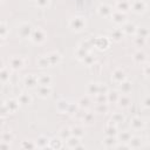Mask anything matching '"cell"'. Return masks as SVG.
<instances>
[{
    "instance_id": "cell-42",
    "label": "cell",
    "mask_w": 150,
    "mask_h": 150,
    "mask_svg": "<svg viewBox=\"0 0 150 150\" xmlns=\"http://www.w3.org/2000/svg\"><path fill=\"white\" fill-rule=\"evenodd\" d=\"M123 120H124V117H123V115H122V114H118V112H115V114H112V117H111V122H112L114 124H117V123L122 122Z\"/></svg>"
},
{
    "instance_id": "cell-30",
    "label": "cell",
    "mask_w": 150,
    "mask_h": 150,
    "mask_svg": "<svg viewBox=\"0 0 150 150\" xmlns=\"http://www.w3.org/2000/svg\"><path fill=\"white\" fill-rule=\"evenodd\" d=\"M136 30H137V29H136V27H135L132 23H125V22H124V26H123V28H122V32H123V33L130 35V34H134Z\"/></svg>"
},
{
    "instance_id": "cell-4",
    "label": "cell",
    "mask_w": 150,
    "mask_h": 150,
    "mask_svg": "<svg viewBox=\"0 0 150 150\" xmlns=\"http://www.w3.org/2000/svg\"><path fill=\"white\" fill-rule=\"evenodd\" d=\"M110 18H111V20H112L115 23H117V25H122V23L125 22L127 15H125V13H123V12H120V11H112V13L110 14Z\"/></svg>"
},
{
    "instance_id": "cell-20",
    "label": "cell",
    "mask_w": 150,
    "mask_h": 150,
    "mask_svg": "<svg viewBox=\"0 0 150 150\" xmlns=\"http://www.w3.org/2000/svg\"><path fill=\"white\" fill-rule=\"evenodd\" d=\"M18 101L21 104H29L32 102V96L29 94H27V93H21L19 95V97H18Z\"/></svg>"
},
{
    "instance_id": "cell-13",
    "label": "cell",
    "mask_w": 150,
    "mask_h": 150,
    "mask_svg": "<svg viewBox=\"0 0 150 150\" xmlns=\"http://www.w3.org/2000/svg\"><path fill=\"white\" fill-rule=\"evenodd\" d=\"M91 102H93L91 97L87 95V96H82V97L79 100L77 105H79L80 108H82V109H87V108H89V107L91 105Z\"/></svg>"
},
{
    "instance_id": "cell-22",
    "label": "cell",
    "mask_w": 150,
    "mask_h": 150,
    "mask_svg": "<svg viewBox=\"0 0 150 150\" xmlns=\"http://www.w3.org/2000/svg\"><path fill=\"white\" fill-rule=\"evenodd\" d=\"M117 103H118L121 107L125 108V107H128V105L131 103V101H130V98H129L128 95L123 94V95H120V97H118V100H117Z\"/></svg>"
},
{
    "instance_id": "cell-37",
    "label": "cell",
    "mask_w": 150,
    "mask_h": 150,
    "mask_svg": "<svg viewBox=\"0 0 150 150\" xmlns=\"http://www.w3.org/2000/svg\"><path fill=\"white\" fill-rule=\"evenodd\" d=\"M94 96H95L96 103H105V102H108L107 101V94H104V93H97Z\"/></svg>"
},
{
    "instance_id": "cell-10",
    "label": "cell",
    "mask_w": 150,
    "mask_h": 150,
    "mask_svg": "<svg viewBox=\"0 0 150 150\" xmlns=\"http://www.w3.org/2000/svg\"><path fill=\"white\" fill-rule=\"evenodd\" d=\"M36 93H38V95L40 97L46 98V97H48L50 95L52 88H50V86H39L38 89H36Z\"/></svg>"
},
{
    "instance_id": "cell-16",
    "label": "cell",
    "mask_w": 150,
    "mask_h": 150,
    "mask_svg": "<svg viewBox=\"0 0 150 150\" xmlns=\"http://www.w3.org/2000/svg\"><path fill=\"white\" fill-rule=\"evenodd\" d=\"M5 104H6V107H7V109H8V111L9 112H15L18 109H19V101L18 100H8V101H6L5 102Z\"/></svg>"
},
{
    "instance_id": "cell-11",
    "label": "cell",
    "mask_w": 150,
    "mask_h": 150,
    "mask_svg": "<svg viewBox=\"0 0 150 150\" xmlns=\"http://www.w3.org/2000/svg\"><path fill=\"white\" fill-rule=\"evenodd\" d=\"M111 79L117 82V83H121L122 81L125 80V73L122 70V69H115L114 73L111 74Z\"/></svg>"
},
{
    "instance_id": "cell-19",
    "label": "cell",
    "mask_w": 150,
    "mask_h": 150,
    "mask_svg": "<svg viewBox=\"0 0 150 150\" xmlns=\"http://www.w3.org/2000/svg\"><path fill=\"white\" fill-rule=\"evenodd\" d=\"M70 132H71L73 136L79 137V138H81V137L84 135L83 128H82L81 125H74V127H71V128H70Z\"/></svg>"
},
{
    "instance_id": "cell-33",
    "label": "cell",
    "mask_w": 150,
    "mask_h": 150,
    "mask_svg": "<svg viewBox=\"0 0 150 150\" xmlns=\"http://www.w3.org/2000/svg\"><path fill=\"white\" fill-rule=\"evenodd\" d=\"M109 107H108V103H96V107H95V111L96 112H100V114H105L108 111Z\"/></svg>"
},
{
    "instance_id": "cell-32",
    "label": "cell",
    "mask_w": 150,
    "mask_h": 150,
    "mask_svg": "<svg viewBox=\"0 0 150 150\" xmlns=\"http://www.w3.org/2000/svg\"><path fill=\"white\" fill-rule=\"evenodd\" d=\"M48 146L49 148H53V149H59L62 146V139L59 137V138H52L49 139V143H48Z\"/></svg>"
},
{
    "instance_id": "cell-21",
    "label": "cell",
    "mask_w": 150,
    "mask_h": 150,
    "mask_svg": "<svg viewBox=\"0 0 150 150\" xmlns=\"http://www.w3.org/2000/svg\"><path fill=\"white\" fill-rule=\"evenodd\" d=\"M70 136H71L70 128H68V127H63V128H61V129H60V131H59V137H60L61 139L66 141V139H67V138H69Z\"/></svg>"
},
{
    "instance_id": "cell-46",
    "label": "cell",
    "mask_w": 150,
    "mask_h": 150,
    "mask_svg": "<svg viewBox=\"0 0 150 150\" xmlns=\"http://www.w3.org/2000/svg\"><path fill=\"white\" fill-rule=\"evenodd\" d=\"M22 148H35V143H32V142L27 143V141H25L22 143Z\"/></svg>"
},
{
    "instance_id": "cell-43",
    "label": "cell",
    "mask_w": 150,
    "mask_h": 150,
    "mask_svg": "<svg viewBox=\"0 0 150 150\" xmlns=\"http://www.w3.org/2000/svg\"><path fill=\"white\" fill-rule=\"evenodd\" d=\"M7 34H8V28H7L6 23L0 22V36L5 39V38L7 36Z\"/></svg>"
},
{
    "instance_id": "cell-14",
    "label": "cell",
    "mask_w": 150,
    "mask_h": 150,
    "mask_svg": "<svg viewBox=\"0 0 150 150\" xmlns=\"http://www.w3.org/2000/svg\"><path fill=\"white\" fill-rule=\"evenodd\" d=\"M67 141V146L68 148H71V149H77V148H81V145H80V138L79 137H75V136H70L69 138H67L66 139Z\"/></svg>"
},
{
    "instance_id": "cell-24",
    "label": "cell",
    "mask_w": 150,
    "mask_h": 150,
    "mask_svg": "<svg viewBox=\"0 0 150 150\" xmlns=\"http://www.w3.org/2000/svg\"><path fill=\"white\" fill-rule=\"evenodd\" d=\"M48 143H49V138H47L46 136H40L35 141V146H38V148H46V146H48Z\"/></svg>"
},
{
    "instance_id": "cell-35",
    "label": "cell",
    "mask_w": 150,
    "mask_h": 150,
    "mask_svg": "<svg viewBox=\"0 0 150 150\" xmlns=\"http://www.w3.org/2000/svg\"><path fill=\"white\" fill-rule=\"evenodd\" d=\"M131 128L132 129H135V130H139L141 128H142V125H143V123H142V121H141V118H138V117H135V118H132V121H131Z\"/></svg>"
},
{
    "instance_id": "cell-26",
    "label": "cell",
    "mask_w": 150,
    "mask_h": 150,
    "mask_svg": "<svg viewBox=\"0 0 150 150\" xmlns=\"http://www.w3.org/2000/svg\"><path fill=\"white\" fill-rule=\"evenodd\" d=\"M118 97H120L118 91H116V90L107 91V101H108V102H112V103H115V102H117Z\"/></svg>"
},
{
    "instance_id": "cell-44",
    "label": "cell",
    "mask_w": 150,
    "mask_h": 150,
    "mask_svg": "<svg viewBox=\"0 0 150 150\" xmlns=\"http://www.w3.org/2000/svg\"><path fill=\"white\" fill-rule=\"evenodd\" d=\"M35 1H36V5L41 8H45L49 5V0H35Z\"/></svg>"
},
{
    "instance_id": "cell-41",
    "label": "cell",
    "mask_w": 150,
    "mask_h": 150,
    "mask_svg": "<svg viewBox=\"0 0 150 150\" xmlns=\"http://www.w3.org/2000/svg\"><path fill=\"white\" fill-rule=\"evenodd\" d=\"M134 60H135L136 62L141 63L142 61H144V60H145V54H144V53H142L141 50H138V52H136V53H135V55H134Z\"/></svg>"
},
{
    "instance_id": "cell-25",
    "label": "cell",
    "mask_w": 150,
    "mask_h": 150,
    "mask_svg": "<svg viewBox=\"0 0 150 150\" xmlns=\"http://www.w3.org/2000/svg\"><path fill=\"white\" fill-rule=\"evenodd\" d=\"M11 71L7 68H1L0 69V82H7L11 79Z\"/></svg>"
},
{
    "instance_id": "cell-36",
    "label": "cell",
    "mask_w": 150,
    "mask_h": 150,
    "mask_svg": "<svg viewBox=\"0 0 150 150\" xmlns=\"http://www.w3.org/2000/svg\"><path fill=\"white\" fill-rule=\"evenodd\" d=\"M13 134L11 132V131H5V132H2L1 134V136H0V139L2 141V142H7V143H9L12 139H13Z\"/></svg>"
},
{
    "instance_id": "cell-31",
    "label": "cell",
    "mask_w": 150,
    "mask_h": 150,
    "mask_svg": "<svg viewBox=\"0 0 150 150\" xmlns=\"http://www.w3.org/2000/svg\"><path fill=\"white\" fill-rule=\"evenodd\" d=\"M81 120H82L83 123H86V124H90V123L94 121V114H93V112H89V111H86V112H83Z\"/></svg>"
},
{
    "instance_id": "cell-9",
    "label": "cell",
    "mask_w": 150,
    "mask_h": 150,
    "mask_svg": "<svg viewBox=\"0 0 150 150\" xmlns=\"http://www.w3.org/2000/svg\"><path fill=\"white\" fill-rule=\"evenodd\" d=\"M97 12H98V14H100L101 16L107 18V16H110V14L112 13V8H111L109 5H107V4H102V5L98 6Z\"/></svg>"
},
{
    "instance_id": "cell-47",
    "label": "cell",
    "mask_w": 150,
    "mask_h": 150,
    "mask_svg": "<svg viewBox=\"0 0 150 150\" xmlns=\"http://www.w3.org/2000/svg\"><path fill=\"white\" fill-rule=\"evenodd\" d=\"M8 148H9V143L0 141V149H8Z\"/></svg>"
},
{
    "instance_id": "cell-23",
    "label": "cell",
    "mask_w": 150,
    "mask_h": 150,
    "mask_svg": "<svg viewBox=\"0 0 150 150\" xmlns=\"http://www.w3.org/2000/svg\"><path fill=\"white\" fill-rule=\"evenodd\" d=\"M117 132H118L117 131V127L112 122L105 127V134H107V136H116Z\"/></svg>"
},
{
    "instance_id": "cell-6",
    "label": "cell",
    "mask_w": 150,
    "mask_h": 150,
    "mask_svg": "<svg viewBox=\"0 0 150 150\" xmlns=\"http://www.w3.org/2000/svg\"><path fill=\"white\" fill-rule=\"evenodd\" d=\"M23 84L27 88H35L38 86V76L36 75H33V74L27 75L23 79Z\"/></svg>"
},
{
    "instance_id": "cell-8",
    "label": "cell",
    "mask_w": 150,
    "mask_h": 150,
    "mask_svg": "<svg viewBox=\"0 0 150 150\" xmlns=\"http://www.w3.org/2000/svg\"><path fill=\"white\" fill-rule=\"evenodd\" d=\"M115 7H116V11L127 13L130 9V2L128 0H117Z\"/></svg>"
},
{
    "instance_id": "cell-7",
    "label": "cell",
    "mask_w": 150,
    "mask_h": 150,
    "mask_svg": "<svg viewBox=\"0 0 150 150\" xmlns=\"http://www.w3.org/2000/svg\"><path fill=\"white\" fill-rule=\"evenodd\" d=\"M130 9L136 13H141L145 9V2L142 0H134L132 2H130Z\"/></svg>"
},
{
    "instance_id": "cell-39",
    "label": "cell",
    "mask_w": 150,
    "mask_h": 150,
    "mask_svg": "<svg viewBox=\"0 0 150 150\" xmlns=\"http://www.w3.org/2000/svg\"><path fill=\"white\" fill-rule=\"evenodd\" d=\"M120 88H121L122 93L127 94V93H129V90L131 89V86H130V83H129V82H127V81L124 80V81H122V82L120 83Z\"/></svg>"
},
{
    "instance_id": "cell-38",
    "label": "cell",
    "mask_w": 150,
    "mask_h": 150,
    "mask_svg": "<svg viewBox=\"0 0 150 150\" xmlns=\"http://www.w3.org/2000/svg\"><path fill=\"white\" fill-rule=\"evenodd\" d=\"M82 61H83V63H86L87 66H93L94 62H95V57H94L90 53H88V54L82 59Z\"/></svg>"
},
{
    "instance_id": "cell-40",
    "label": "cell",
    "mask_w": 150,
    "mask_h": 150,
    "mask_svg": "<svg viewBox=\"0 0 150 150\" xmlns=\"http://www.w3.org/2000/svg\"><path fill=\"white\" fill-rule=\"evenodd\" d=\"M38 64H39L41 68H45V67L50 66L49 62H48V60H47V57H46V55H42V56L39 57V60H38Z\"/></svg>"
},
{
    "instance_id": "cell-28",
    "label": "cell",
    "mask_w": 150,
    "mask_h": 150,
    "mask_svg": "<svg viewBox=\"0 0 150 150\" xmlns=\"http://www.w3.org/2000/svg\"><path fill=\"white\" fill-rule=\"evenodd\" d=\"M103 143L107 148H115L117 144V141H116L115 136H107V138L103 141Z\"/></svg>"
},
{
    "instance_id": "cell-3",
    "label": "cell",
    "mask_w": 150,
    "mask_h": 150,
    "mask_svg": "<svg viewBox=\"0 0 150 150\" xmlns=\"http://www.w3.org/2000/svg\"><path fill=\"white\" fill-rule=\"evenodd\" d=\"M32 32H33V27H32V25L28 23V22L21 23V25L19 26V28H18V33H19V35H20L21 38H30Z\"/></svg>"
},
{
    "instance_id": "cell-48",
    "label": "cell",
    "mask_w": 150,
    "mask_h": 150,
    "mask_svg": "<svg viewBox=\"0 0 150 150\" xmlns=\"http://www.w3.org/2000/svg\"><path fill=\"white\" fill-rule=\"evenodd\" d=\"M2 39H4V38H1V36H0V45L2 43Z\"/></svg>"
},
{
    "instance_id": "cell-49",
    "label": "cell",
    "mask_w": 150,
    "mask_h": 150,
    "mask_svg": "<svg viewBox=\"0 0 150 150\" xmlns=\"http://www.w3.org/2000/svg\"><path fill=\"white\" fill-rule=\"evenodd\" d=\"M1 1H2V0H0V2H1Z\"/></svg>"
},
{
    "instance_id": "cell-2",
    "label": "cell",
    "mask_w": 150,
    "mask_h": 150,
    "mask_svg": "<svg viewBox=\"0 0 150 150\" xmlns=\"http://www.w3.org/2000/svg\"><path fill=\"white\" fill-rule=\"evenodd\" d=\"M30 40L34 43H42L46 40V33H45V30L41 29V28L33 29V32L30 34Z\"/></svg>"
},
{
    "instance_id": "cell-12",
    "label": "cell",
    "mask_w": 150,
    "mask_h": 150,
    "mask_svg": "<svg viewBox=\"0 0 150 150\" xmlns=\"http://www.w3.org/2000/svg\"><path fill=\"white\" fill-rule=\"evenodd\" d=\"M52 77L48 74H41L38 76V86H50Z\"/></svg>"
},
{
    "instance_id": "cell-18",
    "label": "cell",
    "mask_w": 150,
    "mask_h": 150,
    "mask_svg": "<svg viewBox=\"0 0 150 150\" xmlns=\"http://www.w3.org/2000/svg\"><path fill=\"white\" fill-rule=\"evenodd\" d=\"M87 91H88V94L91 95V96L96 95V94L100 91V83H96V82H90V83H88Z\"/></svg>"
},
{
    "instance_id": "cell-45",
    "label": "cell",
    "mask_w": 150,
    "mask_h": 150,
    "mask_svg": "<svg viewBox=\"0 0 150 150\" xmlns=\"http://www.w3.org/2000/svg\"><path fill=\"white\" fill-rule=\"evenodd\" d=\"M0 114L1 115H7V114H9V111H8V109H7V107H6V104L4 103V104H1V108H0Z\"/></svg>"
},
{
    "instance_id": "cell-27",
    "label": "cell",
    "mask_w": 150,
    "mask_h": 150,
    "mask_svg": "<svg viewBox=\"0 0 150 150\" xmlns=\"http://www.w3.org/2000/svg\"><path fill=\"white\" fill-rule=\"evenodd\" d=\"M116 136H118V141H117V142H122V143H128L129 139L131 138V134L128 132V131H122V132H120V134L117 132Z\"/></svg>"
},
{
    "instance_id": "cell-15",
    "label": "cell",
    "mask_w": 150,
    "mask_h": 150,
    "mask_svg": "<svg viewBox=\"0 0 150 150\" xmlns=\"http://www.w3.org/2000/svg\"><path fill=\"white\" fill-rule=\"evenodd\" d=\"M46 57H47L49 64L59 63L60 60H61V55H60L59 53H56V52H50V53H48V54L46 55Z\"/></svg>"
},
{
    "instance_id": "cell-1",
    "label": "cell",
    "mask_w": 150,
    "mask_h": 150,
    "mask_svg": "<svg viewBox=\"0 0 150 150\" xmlns=\"http://www.w3.org/2000/svg\"><path fill=\"white\" fill-rule=\"evenodd\" d=\"M84 26H86V20L83 16H74L69 21V27L75 32L82 30L84 28Z\"/></svg>"
},
{
    "instance_id": "cell-29",
    "label": "cell",
    "mask_w": 150,
    "mask_h": 150,
    "mask_svg": "<svg viewBox=\"0 0 150 150\" xmlns=\"http://www.w3.org/2000/svg\"><path fill=\"white\" fill-rule=\"evenodd\" d=\"M122 36H123V32H122V29H114V30H111L110 32V39H112L114 41H120L121 39H122Z\"/></svg>"
},
{
    "instance_id": "cell-34",
    "label": "cell",
    "mask_w": 150,
    "mask_h": 150,
    "mask_svg": "<svg viewBox=\"0 0 150 150\" xmlns=\"http://www.w3.org/2000/svg\"><path fill=\"white\" fill-rule=\"evenodd\" d=\"M68 107H69V102L66 101V100H61L57 102V110L61 111V112H64L68 110Z\"/></svg>"
},
{
    "instance_id": "cell-5",
    "label": "cell",
    "mask_w": 150,
    "mask_h": 150,
    "mask_svg": "<svg viewBox=\"0 0 150 150\" xmlns=\"http://www.w3.org/2000/svg\"><path fill=\"white\" fill-rule=\"evenodd\" d=\"M25 64V61L21 56H13L11 60H9V66L13 70H19L23 67Z\"/></svg>"
},
{
    "instance_id": "cell-17",
    "label": "cell",
    "mask_w": 150,
    "mask_h": 150,
    "mask_svg": "<svg viewBox=\"0 0 150 150\" xmlns=\"http://www.w3.org/2000/svg\"><path fill=\"white\" fill-rule=\"evenodd\" d=\"M94 45L97 47V48H100V49H104V48H107L108 46H109V40H108V38H102V36H100V38H97L96 39V41L94 42Z\"/></svg>"
}]
</instances>
